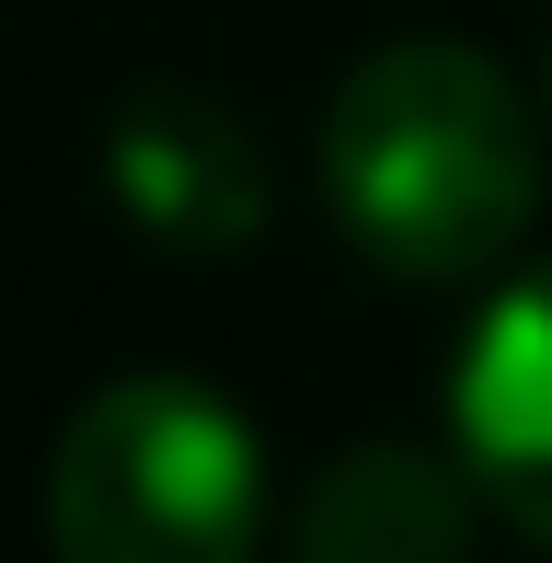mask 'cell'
Instances as JSON below:
<instances>
[{"label": "cell", "mask_w": 552, "mask_h": 563, "mask_svg": "<svg viewBox=\"0 0 552 563\" xmlns=\"http://www.w3.org/2000/svg\"><path fill=\"white\" fill-rule=\"evenodd\" d=\"M334 230L391 276H484L541 208V126L484 46H380L322 115Z\"/></svg>", "instance_id": "6da1fadb"}, {"label": "cell", "mask_w": 552, "mask_h": 563, "mask_svg": "<svg viewBox=\"0 0 552 563\" xmlns=\"http://www.w3.org/2000/svg\"><path fill=\"white\" fill-rule=\"evenodd\" d=\"M58 563H254L265 552V449L208 379H104L46 460Z\"/></svg>", "instance_id": "7a4b0ae2"}, {"label": "cell", "mask_w": 552, "mask_h": 563, "mask_svg": "<svg viewBox=\"0 0 552 563\" xmlns=\"http://www.w3.org/2000/svg\"><path fill=\"white\" fill-rule=\"evenodd\" d=\"M449 460L507 529L552 552V265L518 276L472 322L461 368H449Z\"/></svg>", "instance_id": "3957f363"}, {"label": "cell", "mask_w": 552, "mask_h": 563, "mask_svg": "<svg viewBox=\"0 0 552 563\" xmlns=\"http://www.w3.org/2000/svg\"><path fill=\"white\" fill-rule=\"evenodd\" d=\"M104 185H115V208H128L150 242H173V253H231V242H254V219H265V162H254V139H242V115L208 104V92H185V81H150L139 104L115 115Z\"/></svg>", "instance_id": "277c9868"}, {"label": "cell", "mask_w": 552, "mask_h": 563, "mask_svg": "<svg viewBox=\"0 0 552 563\" xmlns=\"http://www.w3.org/2000/svg\"><path fill=\"white\" fill-rule=\"evenodd\" d=\"M472 472L438 449L368 438L299 495L288 563H472Z\"/></svg>", "instance_id": "5b68a950"}]
</instances>
